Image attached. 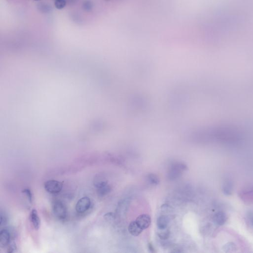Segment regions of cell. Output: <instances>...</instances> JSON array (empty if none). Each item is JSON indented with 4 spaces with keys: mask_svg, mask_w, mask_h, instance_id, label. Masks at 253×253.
Returning a JSON list of instances; mask_svg holds the SVG:
<instances>
[{
    "mask_svg": "<svg viewBox=\"0 0 253 253\" xmlns=\"http://www.w3.org/2000/svg\"><path fill=\"white\" fill-rule=\"evenodd\" d=\"M53 214L57 218L61 220L65 219L67 217V210L66 206L60 200H56L52 206Z\"/></svg>",
    "mask_w": 253,
    "mask_h": 253,
    "instance_id": "cell-1",
    "label": "cell"
},
{
    "mask_svg": "<svg viewBox=\"0 0 253 253\" xmlns=\"http://www.w3.org/2000/svg\"><path fill=\"white\" fill-rule=\"evenodd\" d=\"M44 187L50 193H58L62 190L63 183L57 180H49L44 184Z\"/></svg>",
    "mask_w": 253,
    "mask_h": 253,
    "instance_id": "cell-2",
    "label": "cell"
},
{
    "mask_svg": "<svg viewBox=\"0 0 253 253\" xmlns=\"http://www.w3.org/2000/svg\"><path fill=\"white\" fill-rule=\"evenodd\" d=\"M90 200L88 197H84L77 202L75 209L78 213H84L89 209L90 206Z\"/></svg>",
    "mask_w": 253,
    "mask_h": 253,
    "instance_id": "cell-3",
    "label": "cell"
},
{
    "mask_svg": "<svg viewBox=\"0 0 253 253\" xmlns=\"http://www.w3.org/2000/svg\"><path fill=\"white\" fill-rule=\"evenodd\" d=\"M136 222L138 225L142 229H145L150 226L151 224V218L148 215H141L136 219Z\"/></svg>",
    "mask_w": 253,
    "mask_h": 253,
    "instance_id": "cell-4",
    "label": "cell"
},
{
    "mask_svg": "<svg viewBox=\"0 0 253 253\" xmlns=\"http://www.w3.org/2000/svg\"><path fill=\"white\" fill-rule=\"evenodd\" d=\"M10 234L6 229L1 230L0 232V245L2 247L8 246L10 242Z\"/></svg>",
    "mask_w": 253,
    "mask_h": 253,
    "instance_id": "cell-5",
    "label": "cell"
},
{
    "mask_svg": "<svg viewBox=\"0 0 253 253\" xmlns=\"http://www.w3.org/2000/svg\"><path fill=\"white\" fill-rule=\"evenodd\" d=\"M213 221L216 225L219 226H223L227 221L226 214L224 212H218L214 216Z\"/></svg>",
    "mask_w": 253,
    "mask_h": 253,
    "instance_id": "cell-6",
    "label": "cell"
},
{
    "mask_svg": "<svg viewBox=\"0 0 253 253\" xmlns=\"http://www.w3.org/2000/svg\"><path fill=\"white\" fill-rule=\"evenodd\" d=\"M128 230L131 235H133L134 237H137L142 233L143 229H141L136 221H133L130 223L128 227Z\"/></svg>",
    "mask_w": 253,
    "mask_h": 253,
    "instance_id": "cell-7",
    "label": "cell"
},
{
    "mask_svg": "<svg viewBox=\"0 0 253 253\" xmlns=\"http://www.w3.org/2000/svg\"><path fill=\"white\" fill-rule=\"evenodd\" d=\"M30 220L34 227L38 230L40 226V219L36 210L33 209L30 215Z\"/></svg>",
    "mask_w": 253,
    "mask_h": 253,
    "instance_id": "cell-8",
    "label": "cell"
},
{
    "mask_svg": "<svg viewBox=\"0 0 253 253\" xmlns=\"http://www.w3.org/2000/svg\"><path fill=\"white\" fill-rule=\"evenodd\" d=\"M169 222V218L166 215H162L157 220V226L160 229H166Z\"/></svg>",
    "mask_w": 253,
    "mask_h": 253,
    "instance_id": "cell-9",
    "label": "cell"
},
{
    "mask_svg": "<svg viewBox=\"0 0 253 253\" xmlns=\"http://www.w3.org/2000/svg\"><path fill=\"white\" fill-rule=\"evenodd\" d=\"M38 9L42 13H48L52 10V7L48 3L42 2L39 3L38 5Z\"/></svg>",
    "mask_w": 253,
    "mask_h": 253,
    "instance_id": "cell-10",
    "label": "cell"
},
{
    "mask_svg": "<svg viewBox=\"0 0 253 253\" xmlns=\"http://www.w3.org/2000/svg\"><path fill=\"white\" fill-rule=\"evenodd\" d=\"M97 189V193L100 196H104L107 195L109 193H110L111 190V187L110 185L108 184L105 186L100 187Z\"/></svg>",
    "mask_w": 253,
    "mask_h": 253,
    "instance_id": "cell-11",
    "label": "cell"
},
{
    "mask_svg": "<svg viewBox=\"0 0 253 253\" xmlns=\"http://www.w3.org/2000/svg\"><path fill=\"white\" fill-rule=\"evenodd\" d=\"M157 235L162 240H166L169 238L170 235V231L168 229H159L157 231Z\"/></svg>",
    "mask_w": 253,
    "mask_h": 253,
    "instance_id": "cell-12",
    "label": "cell"
},
{
    "mask_svg": "<svg viewBox=\"0 0 253 253\" xmlns=\"http://www.w3.org/2000/svg\"><path fill=\"white\" fill-rule=\"evenodd\" d=\"M222 249L226 253H231V252H234L236 251L237 250V247L234 243L233 242H229L223 246Z\"/></svg>",
    "mask_w": 253,
    "mask_h": 253,
    "instance_id": "cell-13",
    "label": "cell"
},
{
    "mask_svg": "<svg viewBox=\"0 0 253 253\" xmlns=\"http://www.w3.org/2000/svg\"><path fill=\"white\" fill-rule=\"evenodd\" d=\"M107 184H108L107 181L105 180V178H101L100 177H98V178H96V179H94V185L97 189L105 186Z\"/></svg>",
    "mask_w": 253,
    "mask_h": 253,
    "instance_id": "cell-14",
    "label": "cell"
},
{
    "mask_svg": "<svg viewBox=\"0 0 253 253\" xmlns=\"http://www.w3.org/2000/svg\"><path fill=\"white\" fill-rule=\"evenodd\" d=\"M93 3L90 0H86L82 4V8L85 12H90L93 9Z\"/></svg>",
    "mask_w": 253,
    "mask_h": 253,
    "instance_id": "cell-15",
    "label": "cell"
},
{
    "mask_svg": "<svg viewBox=\"0 0 253 253\" xmlns=\"http://www.w3.org/2000/svg\"><path fill=\"white\" fill-rule=\"evenodd\" d=\"M147 179L149 182L152 185H157L159 184L160 181H159L158 177L153 174H151L147 176Z\"/></svg>",
    "mask_w": 253,
    "mask_h": 253,
    "instance_id": "cell-16",
    "label": "cell"
},
{
    "mask_svg": "<svg viewBox=\"0 0 253 253\" xmlns=\"http://www.w3.org/2000/svg\"><path fill=\"white\" fill-rule=\"evenodd\" d=\"M233 185L229 182H227L225 183L223 185V190L224 191L225 194L229 195L231 193V191L233 190Z\"/></svg>",
    "mask_w": 253,
    "mask_h": 253,
    "instance_id": "cell-17",
    "label": "cell"
},
{
    "mask_svg": "<svg viewBox=\"0 0 253 253\" xmlns=\"http://www.w3.org/2000/svg\"><path fill=\"white\" fill-rule=\"evenodd\" d=\"M66 3V0H56L54 1V6L57 9H61L65 7Z\"/></svg>",
    "mask_w": 253,
    "mask_h": 253,
    "instance_id": "cell-18",
    "label": "cell"
},
{
    "mask_svg": "<svg viewBox=\"0 0 253 253\" xmlns=\"http://www.w3.org/2000/svg\"><path fill=\"white\" fill-rule=\"evenodd\" d=\"M22 192L26 195V196L28 198L29 201L30 203H31L32 202L33 195L32 193H31V190L29 189H24L23 190Z\"/></svg>",
    "mask_w": 253,
    "mask_h": 253,
    "instance_id": "cell-19",
    "label": "cell"
},
{
    "mask_svg": "<svg viewBox=\"0 0 253 253\" xmlns=\"http://www.w3.org/2000/svg\"><path fill=\"white\" fill-rule=\"evenodd\" d=\"M172 209L170 205L168 204H164L161 206V210L162 212L168 213L172 211Z\"/></svg>",
    "mask_w": 253,
    "mask_h": 253,
    "instance_id": "cell-20",
    "label": "cell"
},
{
    "mask_svg": "<svg viewBox=\"0 0 253 253\" xmlns=\"http://www.w3.org/2000/svg\"><path fill=\"white\" fill-rule=\"evenodd\" d=\"M115 216L112 213L106 214L105 216V218L107 221H112L114 219Z\"/></svg>",
    "mask_w": 253,
    "mask_h": 253,
    "instance_id": "cell-21",
    "label": "cell"
},
{
    "mask_svg": "<svg viewBox=\"0 0 253 253\" xmlns=\"http://www.w3.org/2000/svg\"><path fill=\"white\" fill-rule=\"evenodd\" d=\"M0 225L1 226H5L7 223V217L5 216V215L2 214L1 213V221H0Z\"/></svg>",
    "mask_w": 253,
    "mask_h": 253,
    "instance_id": "cell-22",
    "label": "cell"
},
{
    "mask_svg": "<svg viewBox=\"0 0 253 253\" xmlns=\"http://www.w3.org/2000/svg\"><path fill=\"white\" fill-rule=\"evenodd\" d=\"M148 249H149L151 251V252H153L154 250V249L152 245V244H149L148 245Z\"/></svg>",
    "mask_w": 253,
    "mask_h": 253,
    "instance_id": "cell-23",
    "label": "cell"
},
{
    "mask_svg": "<svg viewBox=\"0 0 253 253\" xmlns=\"http://www.w3.org/2000/svg\"><path fill=\"white\" fill-rule=\"evenodd\" d=\"M35 1H39V0H35Z\"/></svg>",
    "mask_w": 253,
    "mask_h": 253,
    "instance_id": "cell-24",
    "label": "cell"
},
{
    "mask_svg": "<svg viewBox=\"0 0 253 253\" xmlns=\"http://www.w3.org/2000/svg\"><path fill=\"white\" fill-rule=\"evenodd\" d=\"M54 1H56V0H54Z\"/></svg>",
    "mask_w": 253,
    "mask_h": 253,
    "instance_id": "cell-25",
    "label": "cell"
}]
</instances>
